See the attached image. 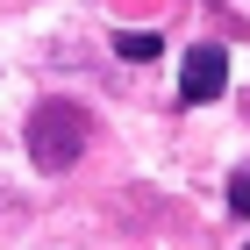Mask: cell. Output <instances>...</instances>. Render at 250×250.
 Wrapping results in <instances>:
<instances>
[{"instance_id": "obj_1", "label": "cell", "mask_w": 250, "mask_h": 250, "mask_svg": "<svg viewBox=\"0 0 250 250\" xmlns=\"http://www.w3.org/2000/svg\"><path fill=\"white\" fill-rule=\"evenodd\" d=\"M21 136H29V165L36 172H72L86 157V143H93V115L79 100H64V93H43L29 107V129Z\"/></svg>"}, {"instance_id": "obj_2", "label": "cell", "mask_w": 250, "mask_h": 250, "mask_svg": "<svg viewBox=\"0 0 250 250\" xmlns=\"http://www.w3.org/2000/svg\"><path fill=\"white\" fill-rule=\"evenodd\" d=\"M222 86H229V50L222 43H193L186 64H179V100L208 107V100H222Z\"/></svg>"}, {"instance_id": "obj_3", "label": "cell", "mask_w": 250, "mask_h": 250, "mask_svg": "<svg viewBox=\"0 0 250 250\" xmlns=\"http://www.w3.org/2000/svg\"><path fill=\"white\" fill-rule=\"evenodd\" d=\"M115 50H122L129 64H150L157 50H165V36H157V29H122V36H115Z\"/></svg>"}, {"instance_id": "obj_4", "label": "cell", "mask_w": 250, "mask_h": 250, "mask_svg": "<svg viewBox=\"0 0 250 250\" xmlns=\"http://www.w3.org/2000/svg\"><path fill=\"white\" fill-rule=\"evenodd\" d=\"M229 208L250 214V165H236V172H229Z\"/></svg>"}]
</instances>
